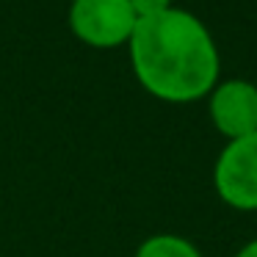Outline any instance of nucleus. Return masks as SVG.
I'll use <instances>...</instances> for the list:
<instances>
[{
    "label": "nucleus",
    "mask_w": 257,
    "mask_h": 257,
    "mask_svg": "<svg viewBox=\"0 0 257 257\" xmlns=\"http://www.w3.org/2000/svg\"><path fill=\"white\" fill-rule=\"evenodd\" d=\"M130 67L147 94L161 102H196L221 80V56L196 14L172 6L139 20L127 42Z\"/></svg>",
    "instance_id": "f257e3e1"
},
{
    "label": "nucleus",
    "mask_w": 257,
    "mask_h": 257,
    "mask_svg": "<svg viewBox=\"0 0 257 257\" xmlns=\"http://www.w3.org/2000/svg\"><path fill=\"white\" fill-rule=\"evenodd\" d=\"M67 20L75 39L94 50L127 45L139 25V17L127 0H72Z\"/></svg>",
    "instance_id": "f03ea898"
},
{
    "label": "nucleus",
    "mask_w": 257,
    "mask_h": 257,
    "mask_svg": "<svg viewBox=\"0 0 257 257\" xmlns=\"http://www.w3.org/2000/svg\"><path fill=\"white\" fill-rule=\"evenodd\" d=\"M213 188L232 210H257V133L227 141L213 166Z\"/></svg>",
    "instance_id": "7ed1b4c3"
},
{
    "label": "nucleus",
    "mask_w": 257,
    "mask_h": 257,
    "mask_svg": "<svg viewBox=\"0 0 257 257\" xmlns=\"http://www.w3.org/2000/svg\"><path fill=\"white\" fill-rule=\"evenodd\" d=\"M207 116L227 141L257 133V83L243 78L218 80L207 94Z\"/></svg>",
    "instance_id": "20e7f679"
},
{
    "label": "nucleus",
    "mask_w": 257,
    "mask_h": 257,
    "mask_svg": "<svg viewBox=\"0 0 257 257\" xmlns=\"http://www.w3.org/2000/svg\"><path fill=\"white\" fill-rule=\"evenodd\" d=\"M136 257H202V251L194 240L183 238V235L158 232L141 240L139 249H136Z\"/></svg>",
    "instance_id": "39448f33"
},
{
    "label": "nucleus",
    "mask_w": 257,
    "mask_h": 257,
    "mask_svg": "<svg viewBox=\"0 0 257 257\" xmlns=\"http://www.w3.org/2000/svg\"><path fill=\"white\" fill-rule=\"evenodd\" d=\"M130 6H133L136 17L144 20V17H155V14H163L174 6L172 0H127Z\"/></svg>",
    "instance_id": "423d86ee"
},
{
    "label": "nucleus",
    "mask_w": 257,
    "mask_h": 257,
    "mask_svg": "<svg viewBox=\"0 0 257 257\" xmlns=\"http://www.w3.org/2000/svg\"><path fill=\"white\" fill-rule=\"evenodd\" d=\"M235 257H257V238L249 240V243H243L238 251H235Z\"/></svg>",
    "instance_id": "0eeeda50"
}]
</instances>
